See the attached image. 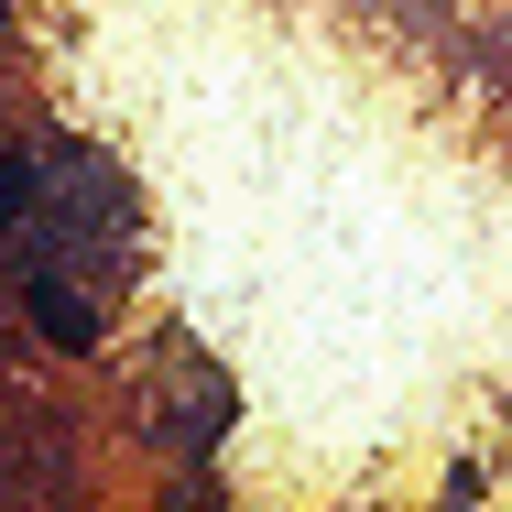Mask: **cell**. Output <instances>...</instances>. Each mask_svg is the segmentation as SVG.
Wrapping results in <instances>:
<instances>
[{
	"instance_id": "cell-2",
	"label": "cell",
	"mask_w": 512,
	"mask_h": 512,
	"mask_svg": "<svg viewBox=\"0 0 512 512\" xmlns=\"http://www.w3.org/2000/svg\"><path fill=\"white\" fill-rule=\"evenodd\" d=\"M22 207H33V175H22V164H0V218H22Z\"/></svg>"
},
{
	"instance_id": "cell-1",
	"label": "cell",
	"mask_w": 512,
	"mask_h": 512,
	"mask_svg": "<svg viewBox=\"0 0 512 512\" xmlns=\"http://www.w3.org/2000/svg\"><path fill=\"white\" fill-rule=\"evenodd\" d=\"M22 316H33L55 349H99V316H88V295H66L55 273H44V284H22Z\"/></svg>"
}]
</instances>
